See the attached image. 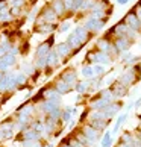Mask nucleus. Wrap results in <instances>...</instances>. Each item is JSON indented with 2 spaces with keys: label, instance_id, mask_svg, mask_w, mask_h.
Masks as SVG:
<instances>
[{
  "label": "nucleus",
  "instance_id": "nucleus-22",
  "mask_svg": "<svg viewBox=\"0 0 141 147\" xmlns=\"http://www.w3.org/2000/svg\"><path fill=\"white\" fill-rule=\"evenodd\" d=\"M70 26H72V20H70V18H67L65 21H62V23L59 24V28H58V32H59V34H65V32H68Z\"/></svg>",
  "mask_w": 141,
  "mask_h": 147
},
{
  "label": "nucleus",
  "instance_id": "nucleus-9",
  "mask_svg": "<svg viewBox=\"0 0 141 147\" xmlns=\"http://www.w3.org/2000/svg\"><path fill=\"white\" fill-rule=\"evenodd\" d=\"M131 40H129L128 36H118L115 42H114V47L117 49V52L118 53H124V52H128V49L131 47Z\"/></svg>",
  "mask_w": 141,
  "mask_h": 147
},
{
  "label": "nucleus",
  "instance_id": "nucleus-20",
  "mask_svg": "<svg viewBox=\"0 0 141 147\" xmlns=\"http://www.w3.org/2000/svg\"><path fill=\"white\" fill-rule=\"evenodd\" d=\"M80 76L85 80H91L94 79V71H93V65H84L82 70H80Z\"/></svg>",
  "mask_w": 141,
  "mask_h": 147
},
{
  "label": "nucleus",
  "instance_id": "nucleus-16",
  "mask_svg": "<svg viewBox=\"0 0 141 147\" xmlns=\"http://www.w3.org/2000/svg\"><path fill=\"white\" fill-rule=\"evenodd\" d=\"M52 50V47L47 44V42H40L35 49V58H46L49 55V52Z\"/></svg>",
  "mask_w": 141,
  "mask_h": 147
},
{
  "label": "nucleus",
  "instance_id": "nucleus-2",
  "mask_svg": "<svg viewBox=\"0 0 141 147\" xmlns=\"http://www.w3.org/2000/svg\"><path fill=\"white\" fill-rule=\"evenodd\" d=\"M79 130H80V132H82V134L85 135V137H86V140H88L90 143H91V146H94V144L97 143V141L100 140V134L97 132L96 129L91 127L90 124H84L82 127H79Z\"/></svg>",
  "mask_w": 141,
  "mask_h": 147
},
{
  "label": "nucleus",
  "instance_id": "nucleus-3",
  "mask_svg": "<svg viewBox=\"0 0 141 147\" xmlns=\"http://www.w3.org/2000/svg\"><path fill=\"white\" fill-rule=\"evenodd\" d=\"M55 52L58 53V56H59V59H61V62H65L67 59L73 55V50L70 49V46L67 44L65 41L56 44V46H55Z\"/></svg>",
  "mask_w": 141,
  "mask_h": 147
},
{
  "label": "nucleus",
  "instance_id": "nucleus-11",
  "mask_svg": "<svg viewBox=\"0 0 141 147\" xmlns=\"http://www.w3.org/2000/svg\"><path fill=\"white\" fill-rule=\"evenodd\" d=\"M76 114H78V108H76V106H67V108H64L62 114H61V123L68 124V121L74 118Z\"/></svg>",
  "mask_w": 141,
  "mask_h": 147
},
{
  "label": "nucleus",
  "instance_id": "nucleus-24",
  "mask_svg": "<svg viewBox=\"0 0 141 147\" xmlns=\"http://www.w3.org/2000/svg\"><path fill=\"white\" fill-rule=\"evenodd\" d=\"M11 8H23L26 5V0H9Z\"/></svg>",
  "mask_w": 141,
  "mask_h": 147
},
{
  "label": "nucleus",
  "instance_id": "nucleus-21",
  "mask_svg": "<svg viewBox=\"0 0 141 147\" xmlns=\"http://www.w3.org/2000/svg\"><path fill=\"white\" fill-rule=\"evenodd\" d=\"M126 120H128V112L121 114V115L117 118V121H115V126H114V129H112V135H114V134H117L118 130H120V127L123 126V123L126 121Z\"/></svg>",
  "mask_w": 141,
  "mask_h": 147
},
{
  "label": "nucleus",
  "instance_id": "nucleus-32",
  "mask_svg": "<svg viewBox=\"0 0 141 147\" xmlns=\"http://www.w3.org/2000/svg\"><path fill=\"white\" fill-rule=\"evenodd\" d=\"M129 2V0H117V3H120V5H126Z\"/></svg>",
  "mask_w": 141,
  "mask_h": 147
},
{
  "label": "nucleus",
  "instance_id": "nucleus-23",
  "mask_svg": "<svg viewBox=\"0 0 141 147\" xmlns=\"http://www.w3.org/2000/svg\"><path fill=\"white\" fill-rule=\"evenodd\" d=\"M93 71H94V78H102V74H105L106 68L103 67V65L96 64V65H93Z\"/></svg>",
  "mask_w": 141,
  "mask_h": 147
},
{
  "label": "nucleus",
  "instance_id": "nucleus-12",
  "mask_svg": "<svg viewBox=\"0 0 141 147\" xmlns=\"http://www.w3.org/2000/svg\"><path fill=\"white\" fill-rule=\"evenodd\" d=\"M14 80H15V84H17L18 86V90H23L26 88V86L29 85V78L26 76L23 71H20V70H17V71H14Z\"/></svg>",
  "mask_w": 141,
  "mask_h": 147
},
{
  "label": "nucleus",
  "instance_id": "nucleus-17",
  "mask_svg": "<svg viewBox=\"0 0 141 147\" xmlns=\"http://www.w3.org/2000/svg\"><path fill=\"white\" fill-rule=\"evenodd\" d=\"M50 8L55 11V14L58 15V17H61V15L65 12V6H64V2H62V0H53L52 5H50Z\"/></svg>",
  "mask_w": 141,
  "mask_h": 147
},
{
  "label": "nucleus",
  "instance_id": "nucleus-27",
  "mask_svg": "<svg viewBox=\"0 0 141 147\" xmlns=\"http://www.w3.org/2000/svg\"><path fill=\"white\" fill-rule=\"evenodd\" d=\"M84 2L85 0H74V6H73V12H76V11H80L84 6Z\"/></svg>",
  "mask_w": 141,
  "mask_h": 147
},
{
  "label": "nucleus",
  "instance_id": "nucleus-14",
  "mask_svg": "<svg viewBox=\"0 0 141 147\" xmlns=\"http://www.w3.org/2000/svg\"><path fill=\"white\" fill-rule=\"evenodd\" d=\"M90 85H91V80H85V79H82V80H78V84L74 85V88H73V90L78 92V94L84 96V94H88Z\"/></svg>",
  "mask_w": 141,
  "mask_h": 147
},
{
  "label": "nucleus",
  "instance_id": "nucleus-6",
  "mask_svg": "<svg viewBox=\"0 0 141 147\" xmlns=\"http://www.w3.org/2000/svg\"><path fill=\"white\" fill-rule=\"evenodd\" d=\"M105 21H106V18H105V20H96V18H91V17H90V18L84 23V28L88 30V32H99V30L103 29Z\"/></svg>",
  "mask_w": 141,
  "mask_h": 147
},
{
  "label": "nucleus",
  "instance_id": "nucleus-15",
  "mask_svg": "<svg viewBox=\"0 0 141 147\" xmlns=\"http://www.w3.org/2000/svg\"><path fill=\"white\" fill-rule=\"evenodd\" d=\"M73 34H74L76 36L79 38L82 44H85V42L88 41V38L91 36V34H90V32H88V30H86V29L84 28V26H76V28H74V30H73Z\"/></svg>",
  "mask_w": 141,
  "mask_h": 147
},
{
  "label": "nucleus",
  "instance_id": "nucleus-8",
  "mask_svg": "<svg viewBox=\"0 0 141 147\" xmlns=\"http://www.w3.org/2000/svg\"><path fill=\"white\" fill-rule=\"evenodd\" d=\"M52 86L56 90V92H58V94L61 96V97H62V96H65V94H68L70 91H73L72 86H70L68 84H65L62 79H59V78H56V79H55V82H53V85H52Z\"/></svg>",
  "mask_w": 141,
  "mask_h": 147
},
{
  "label": "nucleus",
  "instance_id": "nucleus-13",
  "mask_svg": "<svg viewBox=\"0 0 141 147\" xmlns=\"http://www.w3.org/2000/svg\"><path fill=\"white\" fill-rule=\"evenodd\" d=\"M111 91H112V94H114V97H124L128 94V86H124L123 84H120L118 80H115V84L114 85H111V88H109Z\"/></svg>",
  "mask_w": 141,
  "mask_h": 147
},
{
  "label": "nucleus",
  "instance_id": "nucleus-29",
  "mask_svg": "<svg viewBox=\"0 0 141 147\" xmlns=\"http://www.w3.org/2000/svg\"><path fill=\"white\" fill-rule=\"evenodd\" d=\"M76 127V120L73 118V120H70V121H68V126H67V129L68 130H73Z\"/></svg>",
  "mask_w": 141,
  "mask_h": 147
},
{
  "label": "nucleus",
  "instance_id": "nucleus-5",
  "mask_svg": "<svg viewBox=\"0 0 141 147\" xmlns=\"http://www.w3.org/2000/svg\"><path fill=\"white\" fill-rule=\"evenodd\" d=\"M59 65H61V59H59L58 53L55 52V49H52V50L49 52V55H47V68H46V71L50 73L56 67H59Z\"/></svg>",
  "mask_w": 141,
  "mask_h": 147
},
{
  "label": "nucleus",
  "instance_id": "nucleus-4",
  "mask_svg": "<svg viewBox=\"0 0 141 147\" xmlns=\"http://www.w3.org/2000/svg\"><path fill=\"white\" fill-rule=\"evenodd\" d=\"M59 79H62L64 82L68 84L72 88H74V85L78 84V80H79L78 79V73H76L73 68H65L61 74H59Z\"/></svg>",
  "mask_w": 141,
  "mask_h": 147
},
{
  "label": "nucleus",
  "instance_id": "nucleus-33",
  "mask_svg": "<svg viewBox=\"0 0 141 147\" xmlns=\"http://www.w3.org/2000/svg\"><path fill=\"white\" fill-rule=\"evenodd\" d=\"M43 147H55V144H53V143H47V144H44Z\"/></svg>",
  "mask_w": 141,
  "mask_h": 147
},
{
  "label": "nucleus",
  "instance_id": "nucleus-31",
  "mask_svg": "<svg viewBox=\"0 0 141 147\" xmlns=\"http://www.w3.org/2000/svg\"><path fill=\"white\" fill-rule=\"evenodd\" d=\"M115 147H134V146H129V144H124V143H118Z\"/></svg>",
  "mask_w": 141,
  "mask_h": 147
},
{
  "label": "nucleus",
  "instance_id": "nucleus-28",
  "mask_svg": "<svg viewBox=\"0 0 141 147\" xmlns=\"http://www.w3.org/2000/svg\"><path fill=\"white\" fill-rule=\"evenodd\" d=\"M135 17H137L138 18V21H140V23H141V6H137V8H135Z\"/></svg>",
  "mask_w": 141,
  "mask_h": 147
},
{
  "label": "nucleus",
  "instance_id": "nucleus-35",
  "mask_svg": "<svg viewBox=\"0 0 141 147\" xmlns=\"http://www.w3.org/2000/svg\"><path fill=\"white\" fill-rule=\"evenodd\" d=\"M140 6H141V5H140Z\"/></svg>",
  "mask_w": 141,
  "mask_h": 147
},
{
  "label": "nucleus",
  "instance_id": "nucleus-10",
  "mask_svg": "<svg viewBox=\"0 0 141 147\" xmlns=\"http://www.w3.org/2000/svg\"><path fill=\"white\" fill-rule=\"evenodd\" d=\"M123 23L126 24L128 28H131L132 30H135V32H138V30L141 29V23L138 21V18L135 17V14L132 12V11H131V12H129V14L126 15V18H124Z\"/></svg>",
  "mask_w": 141,
  "mask_h": 147
},
{
  "label": "nucleus",
  "instance_id": "nucleus-7",
  "mask_svg": "<svg viewBox=\"0 0 141 147\" xmlns=\"http://www.w3.org/2000/svg\"><path fill=\"white\" fill-rule=\"evenodd\" d=\"M40 17L44 20V23L55 24V21H56V18H58V15L55 14V11H53L50 6H44V8L40 11Z\"/></svg>",
  "mask_w": 141,
  "mask_h": 147
},
{
  "label": "nucleus",
  "instance_id": "nucleus-34",
  "mask_svg": "<svg viewBox=\"0 0 141 147\" xmlns=\"http://www.w3.org/2000/svg\"><path fill=\"white\" fill-rule=\"evenodd\" d=\"M2 141H5V140H3V134H2V130H0V143H2Z\"/></svg>",
  "mask_w": 141,
  "mask_h": 147
},
{
  "label": "nucleus",
  "instance_id": "nucleus-1",
  "mask_svg": "<svg viewBox=\"0 0 141 147\" xmlns=\"http://www.w3.org/2000/svg\"><path fill=\"white\" fill-rule=\"evenodd\" d=\"M0 130L3 134V140H12L14 135L17 134L15 132V124H14V118H6L0 123Z\"/></svg>",
  "mask_w": 141,
  "mask_h": 147
},
{
  "label": "nucleus",
  "instance_id": "nucleus-19",
  "mask_svg": "<svg viewBox=\"0 0 141 147\" xmlns=\"http://www.w3.org/2000/svg\"><path fill=\"white\" fill-rule=\"evenodd\" d=\"M100 146L102 147H111L112 146V132L111 130H105L103 137H100Z\"/></svg>",
  "mask_w": 141,
  "mask_h": 147
},
{
  "label": "nucleus",
  "instance_id": "nucleus-18",
  "mask_svg": "<svg viewBox=\"0 0 141 147\" xmlns=\"http://www.w3.org/2000/svg\"><path fill=\"white\" fill-rule=\"evenodd\" d=\"M56 30V26L55 24H49V23H44L41 26H36L35 28V32H38V34H53V32Z\"/></svg>",
  "mask_w": 141,
  "mask_h": 147
},
{
  "label": "nucleus",
  "instance_id": "nucleus-26",
  "mask_svg": "<svg viewBox=\"0 0 141 147\" xmlns=\"http://www.w3.org/2000/svg\"><path fill=\"white\" fill-rule=\"evenodd\" d=\"M64 6H65V12H73V6H74V0H62Z\"/></svg>",
  "mask_w": 141,
  "mask_h": 147
},
{
  "label": "nucleus",
  "instance_id": "nucleus-25",
  "mask_svg": "<svg viewBox=\"0 0 141 147\" xmlns=\"http://www.w3.org/2000/svg\"><path fill=\"white\" fill-rule=\"evenodd\" d=\"M12 20V15H11L9 11L6 12H0V21H3V23H8V21Z\"/></svg>",
  "mask_w": 141,
  "mask_h": 147
},
{
  "label": "nucleus",
  "instance_id": "nucleus-30",
  "mask_svg": "<svg viewBox=\"0 0 141 147\" xmlns=\"http://www.w3.org/2000/svg\"><path fill=\"white\" fill-rule=\"evenodd\" d=\"M140 106H141V97H138V99L134 102V108H140Z\"/></svg>",
  "mask_w": 141,
  "mask_h": 147
}]
</instances>
